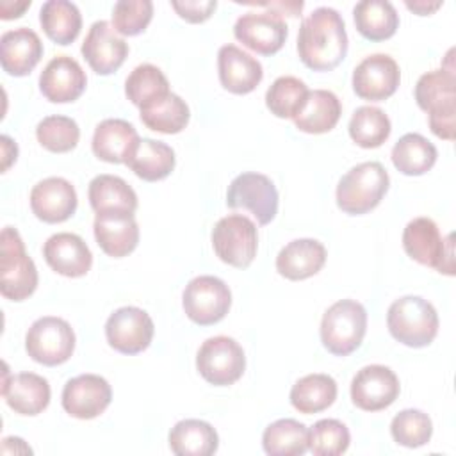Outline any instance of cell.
Masks as SVG:
<instances>
[{"mask_svg": "<svg viewBox=\"0 0 456 456\" xmlns=\"http://www.w3.org/2000/svg\"><path fill=\"white\" fill-rule=\"evenodd\" d=\"M94 239L109 256L121 258L130 255L139 244V226L128 214H96Z\"/></svg>", "mask_w": 456, "mask_h": 456, "instance_id": "26", "label": "cell"}, {"mask_svg": "<svg viewBox=\"0 0 456 456\" xmlns=\"http://www.w3.org/2000/svg\"><path fill=\"white\" fill-rule=\"evenodd\" d=\"M43 57L39 36L27 27L7 30L0 37V62L5 73L12 77L28 75Z\"/></svg>", "mask_w": 456, "mask_h": 456, "instance_id": "24", "label": "cell"}, {"mask_svg": "<svg viewBox=\"0 0 456 456\" xmlns=\"http://www.w3.org/2000/svg\"><path fill=\"white\" fill-rule=\"evenodd\" d=\"M349 135L362 148L381 146L392 130L388 116L372 105L358 107L349 119Z\"/></svg>", "mask_w": 456, "mask_h": 456, "instance_id": "39", "label": "cell"}, {"mask_svg": "<svg viewBox=\"0 0 456 456\" xmlns=\"http://www.w3.org/2000/svg\"><path fill=\"white\" fill-rule=\"evenodd\" d=\"M0 5H4V7H11V11H7V12H0V16L4 18V20H11V18H18V16H21V12L27 9V7H30V0H25V2H14V4H11V2H2Z\"/></svg>", "mask_w": 456, "mask_h": 456, "instance_id": "47", "label": "cell"}, {"mask_svg": "<svg viewBox=\"0 0 456 456\" xmlns=\"http://www.w3.org/2000/svg\"><path fill=\"white\" fill-rule=\"evenodd\" d=\"M212 248L224 264L246 269L258 249L256 224L242 214L221 217L212 228Z\"/></svg>", "mask_w": 456, "mask_h": 456, "instance_id": "9", "label": "cell"}, {"mask_svg": "<svg viewBox=\"0 0 456 456\" xmlns=\"http://www.w3.org/2000/svg\"><path fill=\"white\" fill-rule=\"evenodd\" d=\"M153 16L150 0H119L112 7V27L121 36L141 34Z\"/></svg>", "mask_w": 456, "mask_h": 456, "instance_id": "44", "label": "cell"}, {"mask_svg": "<svg viewBox=\"0 0 456 456\" xmlns=\"http://www.w3.org/2000/svg\"><path fill=\"white\" fill-rule=\"evenodd\" d=\"M262 447L269 456H301L308 451V428L296 419H278L264 429Z\"/></svg>", "mask_w": 456, "mask_h": 456, "instance_id": "36", "label": "cell"}, {"mask_svg": "<svg viewBox=\"0 0 456 456\" xmlns=\"http://www.w3.org/2000/svg\"><path fill=\"white\" fill-rule=\"evenodd\" d=\"M367 331V312L354 299L333 303L321 321V342L337 356H347L356 351Z\"/></svg>", "mask_w": 456, "mask_h": 456, "instance_id": "6", "label": "cell"}, {"mask_svg": "<svg viewBox=\"0 0 456 456\" xmlns=\"http://www.w3.org/2000/svg\"><path fill=\"white\" fill-rule=\"evenodd\" d=\"M110 399V385L98 374H80L68 379L61 397L64 411L80 420H89L103 413Z\"/></svg>", "mask_w": 456, "mask_h": 456, "instance_id": "16", "label": "cell"}, {"mask_svg": "<svg viewBox=\"0 0 456 456\" xmlns=\"http://www.w3.org/2000/svg\"><path fill=\"white\" fill-rule=\"evenodd\" d=\"M89 203L96 214H128L137 210L135 191L116 175H98L89 182Z\"/></svg>", "mask_w": 456, "mask_h": 456, "instance_id": "28", "label": "cell"}, {"mask_svg": "<svg viewBox=\"0 0 456 456\" xmlns=\"http://www.w3.org/2000/svg\"><path fill=\"white\" fill-rule=\"evenodd\" d=\"M297 53L301 62L314 71H330L346 59V23L333 7H317L301 21Z\"/></svg>", "mask_w": 456, "mask_h": 456, "instance_id": "1", "label": "cell"}, {"mask_svg": "<svg viewBox=\"0 0 456 456\" xmlns=\"http://www.w3.org/2000/svg\"><path fill=\"white\" fill-rule=\"evenodd\" d=\"M171 7L178 12L180 18L191 23H201L212 16L217 7L216 0H183V2H171Z\"/></svg>", "mask_w": 456, "mask_h": 456, "instance_id": "45", "label": "cell"}, {"mask_svg": "<svg viewBox=\"0 0 456 456\" xmlns=\"http://www.w3.org/2000/svg\"><path fill=\"white\" fill-rule=\"evenodd\" d=\"M326 262V248L315 239H294L276 256V271L292 281L317 274Z\"/></svg>", "mask_w": 456, "mask_h": 456, "instance_id": "27", "label": "cell"}, {"mask_svg": "<svg viewBox=\"0 0 456 456\" xmlns=\"http://www.w3.org/2000/svg\"><path fill=\"white\" fill-rule=\"evenodd\" d=\"M390 178L387 169L376 162H362L353 166L337 185V205L351 216L367 214L379 205L387 194Z\"/></svg>", "mask_w": 456, "mask_h": 456, "instance_id": "3", "label": "cell"}, {"mask_svg": "<svg viewBox=\"0 0 456 456\" xmlns=\"http://www.w3.org/2000/svg\"><path fill=\"white\" fill-rule=\"evenodd\" d=\"M387 326L397 342L408 347H424L438 333V314L428 299L403 296L388 306Z\"/></svg>", "mask_w": 456, "mask_h": 456, "instance_id": "4", "label": "cell"}, {"mask_svg": "<svg viewBox=\"0 0 456 456\" xmlns=\"http://www.w3.org/2000/svg\"><path fill=\"white\" fill-rule=\"evenodd\" d=\"M155 333V326L148 312L137 306H121L114 310L105 322V337L112 349L123 354H137L144 351Z\"/></svg>", "mask_w": 456, "mask_h": 456, "instance_id": "13", "label": "cell"}, {"mask_svg": "<svg viewBox=\"0 0 456 456\" xmlns=\"http://www.w3.org/2000/svg\"><path fill=\"white\" fill-rule=\"evenodd\" d=\"M43 256L55 273L68 278H80L93 265V253L86 240L69 232H59L48 237L43 246Z\"/></svg>", "mask_w": 456, "mask_h": 456, "instance_id": "21", "label": "cell"}, {"mask_svg": "<svg viewBox=\"0 0 456 456\" xmlns=\"http://www.w3.org/2000/svg\"><path fill=\"white\" fill-rule=\"evenodd\" d=\"M80 52L94 73L110 75L125 62L128 45L118 36L112 23L98 20L89 27Z\"/></svg>", "mask_w": 456, "mask_h": 456, "instance_id": "18", "label": "cell"}, {"mask_svg": "<svg viewBox=\"0 0 456 456\" xmlns=\"http://www.w3.org/2000/svg\"><path fill=\"white\" fill-rule=\"evenodd\" d=\"M37 287V269L27 255L16 228L5 226L0 235V292L11 301H23Z\"/></svg>", "mask_w": 456, "mask_h": 456, "instance_id": "5", "label": "cell"}, {"mask_svg": "<svg viewBox=\"0 0 456 456\" xmlns=\"http://www.w3.org/2000/svg\"><path fill=\"white\" fill-rule=\"evenodd\" d=\"M217 71L221 86L233 94L251 93L264 77L262 64L235 45H223L217 52Z\"/></svg>", "mask_w": 456, "mask_h": 456, "instance_id": "22", "label": "cell"}, {"mask_svg": "<svg viewBox=\"0 0 456 456\" xmlns=\"http://www.w3.org/2000/svg\"><path fill=\"white\" fill-rule=\"evenodd\" d=\"M349 429L337 419H321L308 429V451L314 456H338L347 451Z\"/></svg>", "mask_w": 456, "mask_h": 456, "instance_id": "43", "label": "cell"}, {"mask_svg": "<svg viewBox=\"0 0 456 456\" xmlns=\"http://www.w3.org/2000/svg\"><path fill=\"white\" fill-rule=\"evenodd\" d=\"M169 449L176 456H210L219 447L217 431L200 419H183L169 431Z\"/></svg>", "mask_w": 456, "mask_h": 456, "instance_id": "29", "label": "cell"}, {"mask_svg": "<svg viewBox=\"0 0 456 456\" xmlns=\"http://www.w3.org/2000/svg\"><path fill=\"white\" fill-rule=\"evenodd\" d=\"M287 23L274 11H248L233 25V36L260 55L276 53L287 39Z\"/></svg>", "mask_w": 456, "mask_h": 456, "instance_id": "14", "label": "cell"}, {"mask_svg": "<svg viewBox=\"0 0 456 456\" xmlns=\"http://www.w3.org/2000/svg\"><path fill=\"white\" fill-rule=\"evenodd\" d=\"M399 82V66L387 53H372L353 69V91L362 100L383 102L397 91Z\"/></svg>", "mask_w": 456, "mask_h": 456, "instance_id": "17", "label": "cell"}, {"mask_svg": "<svg viewBox=\"0 0 456 456\" xmlns=\"http://www.w3.org/2000/svg\"><path fill=\"white\" fill-rule=\"evenodd\" d=\"M167 93L171 91L166 75L160 68L150 62L135 66L125 80V94L139 109L166 96Z\"/></svg>", "mask_w": 456, "mask_h": 456, "instance_id": "38", "label": "cell"}, {"mask_svg": "<svg viewBox=\"0 0 456 456\" xmlns=\"http://www.w3.org/2000/svg\"><path fill=\"white\" fill-rule=\"evenodd\" d=\"M399 378L387 365H365L351 379V401L363 411L388 408L399 397Z\"/></svg>", "mask_w": 456, "mask_h": 456, "instance_id": "15", "label": "cell"}, {"mask_svg": "<svg viewBox=\"0 0 456 456\" xmlns=\"http://www.w3.org/2000/svg\"><path fill=\"white\" fill-rule=\"evenodd\" d=\"M77 191L66 178L48 176L30 191V208L45 223H62L77 210Z\"/></svg>", "mask_w": 456, "mask_h": 456, "instance_id": "19", "label": "cell"}, {"mask_svg": "<svg viewBox=\"0 0 456 456\" xmlns=\"http://www.w3.org/2000/svg\"><path fill=\"white\" fill-rule=\"evenodd\" d=\"M310 89L292 75L278 77L265 93V105L276 118H296L303 109Z\"/></svg>", "mask_w": 456, "mask_h": 456, "instance_id": "40", "label": "cell"}, {"mask_svg": "<svg viewBox=\"0 0 456 456\" xmlns=\"http://www.w3.org/2000/svg\"><path fill=\"white\" fill-rule=\"evenodd\" d=\"M141 121L155 132L160 134H178L182 132L191 118L187 103L175 93L151 102L150 105L139 109Z\"/></svg>", "mask_w": 456, "mask_h": 456, "instance_id": "37", "label": "cell"}, {"mask_svg": "<svg viewBox=\"0 0 456 456\" xmlns=\"http://www.w3.org/2000/svg\"><path fill=\"white\" fill-rule=\"evenodd\" d=\"M290 404L305 415L330 408L337 399V381L328 374H306L290 388Z\"/></svg>", "mask_w": 456, "mask_h": 456, "instance_id": "32", "label": "cell"}, {"mask_svg": "<svg viewBox=\"0 0 456 456\" xmlns=\"http://www.w3.org/2000/svg\"><path fill=\"white\" fill-rule=\"evenodd\" d=\"M141 137L132 123L109 118L96 125L93 134V153L110 164H126L139 146Z\"/></svg>", "mask_w": 456, "mask_h": 456, "instance_id": "23", "label": "cell"}, {"mask_svg": "<svg viewBox=\"0 0 456 456\" xmlns=\"http://www.w3.org/2000/svg\"><path fill=\"white\" fill-rule=\"evenodd\" d=\"M25 349L28 356L46 367L68 362L75 351V331L68 321L53 315L36 319L27 335Z\"/></svg>", "mask_w": 456, "mask_h": 456, "instance_id": "8", "label": "cell"}, {"mask_svg": "<svg viewBox=\"0 0 456 456\" xmlns=\"http://www.w3.org/2000/svg\"><path fill=\"white\" fill-rule=\"evenodd\" d=\"M126 166L142 180L157 182L175 169V151L169 144L155 139H141Z\"/></svg>", "mask_w": 456, "mask_h": 456, "instance_id": "35", "label": "cell"}, {"mask_svg": "<svg viewBox=\"0 0 456 456\" xmlns=\"http://www.w3.org/2000/svg\"><path fill=\"white\" fill-rule=\"evenodd\" d=\"M0 141H2V171H7V167L18 157V146L9 135H2Z\"/></svg>", "mask_w": 456, "mask_h": 456, "instance_id": "46", "label": "cell"}, {"mask_svg": "<svg viewBox=\"0 0 456 456\" xmlns=\"http://www.w3.org/2000/svg\"><path fill=\"white\" fill-rule=\"evenodd\" d=\"M2 395L11 410L20 415H37L50 404V385L36 372H20L9 376L5 372Z\"/></svg>", "mask_w": 456, "mask_h": 456, "instance_id": "25", "label": "cell"}, {"mask_svg": "<svg viewBox=\"0 0 456 456\" xmlns=\"http://www.w3.org/2000/svg\"><path fill=\"white\" fill-rule=\"evenodd\" d=\"M36 137L43 148L53 153L71 151L80 139V128L68 116H46L36 126Z\"/></svg>", "mask_w": 456, "mask_h": 456, "instance_id": "41", "label": "cell"}, {"mask_svg": "<svg viewBox=\"0 0 456 456\" xmlns=\"http://www.w3.org/2000/svg\"><path fill=\"white\" fill-rule=\"evenodd\" d=\"M182 306L192 322L210 326L223 321L228 314L232 292L221 278L210 274L196 276L183 289Z\"/></svg>", "mask_w": 456, "mask_h": 456, "instance_id": "11", "label": "cell"}, {"mask_svg": "<svg viewBox=\"0 0 456 456\" xmlns=\"http://www.w3.org/2000/svg\"><path fill=\"white\" fill-rule=\"evenodd\" d=\"M417 105L429 114L431 132L445 141L456 128V75L454 68H440L420 75L415 86Z\"/></svg>", "mask_w": 456, "mask_h": 456, "instance_id": "2", "label": "cell"}, {"mask_svg": "<svg viewBox=\"0 0 456 456\" xmlns=\"http://www.w3.org/2000/svg\"><path fill=\"white\" fill-rule=\"evenodd\" d=\"M340 114L342 105L335 93L328 89H314L308 93L303 109L294 118V125L306 134H324L335 128Z\"/></svg>", "mask_w": 456, "mask_h": 456, "instance_id": "30", "label": "cell"}, {"mask_svg": "<svg viewBox=\"0 0 456 456\" xmlns=\"http://www.w3.org/2000/svg\"><path fill=\"white\" fill-rule=\"evenodd\" d=\"M440 5H442V2H433V4H426V2H406V7L411 9L413 12L420 14V16H426V14L436 11Z\"/></svg>", "mask_w": 456, "mask_h": 456, "instance_id": "48", "label": "cell"}, {"mask_svg": "<svg viewBox=\"0 0 456 456\" xmlns=\"http://www.w3.org/2000/svg\"><path fill=\"white\" fill-rule=\"evenodd\" d=\"M226 205L251 212L258 224H269L278 214V191L262 173H240L228 185Z\"/></svg>", "mask_w": 456, "mask_h": 456, "instance_id": "12", "label": "cell"}, {"mask_svg": "<svg viewBox=\"0 0 456 456\" xmlns=\"http://www.w3.org/2000/svg\"><path fill=\"white\" fill-rule=\"evenodd\" d=\"M196 369L210 385L228 387L244 374L246 356L235 338L217 335L207 338L198 349Z\"/></svg>", "mask_w": 456, "mask_h": 456, "instance_id": "10", "label": "cell"}, {"mask_svg": "<svg viewBox=\"0 0 456 456\" xmlns=\"http://www.w3.org/2000/svg\"><path fill=\"white\" fill-rule=\"evenodd\" d=\"M436 157L435 144L420 134H404L392 148V164L408 176L428 173L435 166Z\"/></svg>", "mask_w": 456, "mask_h": 456, "instance_id": "34", "label": "cell"}, {"mask_svg": "<svg viewBox=\"0 0 456 456\" xmlns=\"http://www.w3.org/2000/svg\"><path fill=\"white\" fill-rule=\"evenodd\" d=\"M403 248L415 262L433 267L438 273L454 274L452 233L442 237L436 223L429 217L411 219L403 232Z\"/></svg>", "mask_w": 456, "mask_h": 456, "instance_id": "7", "label": "cell"}, {"mask_svg": "<svg viewBox=\"0 0 456 456\" xmlns=\"http://www.w3.org/2000/svg\"><path fill=\"white\" fill-rule=\"evenodd\" d=\"M392 438L404 447H422L431 440L433 422L428 413L415 408L401 410L390 422Z\"/></svg>", "mask_w": 456, "mask_h": 456, "instance_id": "42", "label": "cell"}, {"mask_svg": "<svg viewBox=\"0 0 456 456\" xmlns=\"http://www.w3.org/2000/svg\"><path fill=\"white\" fill-rule=\"evenodd\" d=\"M86 84L87 78L82 66L69 55L50 59L39 75V89L53 103L75 102L84 93Z\"/></svg>", "mask_w": 456, "mask_h": 456, "instance_id": "20", "label": "cell"}, {"mask_svg": "<svg viewBox=\"0 0 456 456\" xmlns=\"http://www.w3.org/2000/svg\"><path fill=\"white\" fill-rule=\"evenodd\" d=\"M39 23L53 43L69 45L80 34L82 14L69 0H48L41 5Z\"/></svg>", "mask_w": 456, "mask_h": 456, "instance_id": "33", "label": "cell"}, {"mask_svg": "<svg viewBox=\"0 0 456 456\" xmlns=\"http://www.w3.org/2000/svg\"><path fill=\"white\" fill-rule=\"evenodd\" d=\"M356 30L369 41H385L399 27V14L387 0H362L353 7Z\"/></svg>", "mask_w": 456, "mask_h": 456, "instance_id": "31", "label": "cell"}]
</instances>
